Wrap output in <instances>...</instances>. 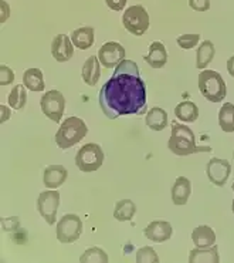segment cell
<instances>
[{"mask_svg": "<svg viewBox=\"0 0 234 263\" xmlns=\"http://www.w3.org/2000/svg\"><path fill=\"white\" fill-rule=\"evenodd\" d=\"M101 110L110 120L139 114L146 108V86L139 67L132 60H122L98 94Z\"/></svg>", "mask_w": 234, "mask_h": 263, "instance_id": "cell-1", "label": "cell"}, {"mask_svg": "<svg viewBox=\"0 0 234 263\" xmlns=\"http://www.w3.org/2000/svg\"><path fill=\"white\" fill-rule=\"evenodd\" d=\"M167 147L175 155L179 157H186L192 154L197 153H210V147H199L196 145V137L195 133L189 127H186L183 124L173 123L172 125V135L169 138Z\"/></svg>", "mask_w": 234, "mask_h": 263, "instance_id": "cell-2", "label": "cell"}, {"mask_svg": "<svg viewBox=\"0 0 234 263\" xmlns=\"http://www.w3.org/2000/svg\"><path fill=\"white\" fill-rule=\"evenodd\" d=\"M88 134L87 124L78 117H68L64 120L56 134V144L61 149H68L78 144Z\"/></svg>", "mask_w": 234, "mask_h": 263, "instance_id": "cell-3", "label": "cell"}, {"mask_svg": "<svg viewBox=\"0 0 234 263\" xmlns=\"http://www.w3.org/2000/svg\"><path fill=\"white\" fill-rule=\"evenodd\" d=\"M199 90L202 96L211 103H222L227 94L224 80L213 70H203L199 74Z\"/></svg>", "mask_w": 234, "mask_h": 263, "instance_id": "cell-4", "label": "cell"}, {"mask_svg": "<svg viewBox=\"0 0 234 263\" xmlns=\"http://www.w3.org/2000/svg\"><path fill=\"white\" fill-rule=\"evenodd\" d=\"M104 151L98 144L90 142L78 149L75 155V165L82 172L97 171L104 164Z\"/></svg>", "mask_w": 234, "mask_h": 263, "instance_id": "cell-5", "label": "cell"}, {"mask_svg": "<svg viewBox=\"0 0 234 263\" xmlns=\"http://www.w3.org/2000/svg\"><path fill=\"white\" fill-rule=\"evenodd\" d=\"M122 25L134 36H143L149 29V14L141 5L128 7L122 14Z\"/></svg>", "mask_w": 234, "mask_h": 263, "instance_id": "cell-6", "label": "cell"}, {"mask_svg": "<svg viewBox=\"0 0 234 263\" xmlns=\"http://www.w3.org/2000/svg\"><path fill=\"white\" fill-rule=\"evenodd\" d=\"M40 107L44 116L53 123H60L66 111V98L58 90H50L43 94L40 100Z\"/></svg>", "mask_w": 234, "mask_h": 263, "instance_id": "cell-7", "label": "cell"}, {"mask_svg": "<svg viewBox=\"0 0 234 263\" xmlns=\"http://www.w3.org/2000/svg\"><path fill=\"white\" fill-rule=\"evenodd\" d=\"M82 233V220L78 215L67 214L57 223V239L61 243H74Z\"/></svg>", "mask_w": 234, "mask_h": 263, "instance_id": "cell-8", "label": "cell"}, {"mask_svg": "<svg viewBox=\"0 0 234 263\" xmlns=\"http://www.w3.org/2000/svg\"><path fill=\"white\" fill-rule=\"evenodd\" d=\"M60 205V194L54 190L44 191L40 194L37 199V211L41 218L49 223L54 225L57 219V211Z\"/></svg>", "mask_w": 234, "mask_h": 263, "instance_id": "cell-9", "label": "cell"}, {"mask_svg": "<svg viewBox=\"0 0 234 263\" xmlns=\"http://www.w3.org/2000/svg\"><path fill=\"white\" fill-rule=\"evenodd\" d=\"M125 55H126V51L123 49V46L117 42L105 43L98 51L99 63L105 68H110V70L115 68L119 63L125 60Z\"/></svg>", "mask_w": 234, "mask_h": 263, "instance_id": "cell-10", "label": "cell"}, {"mask_svg": "<svg viewBox=\"0 0 234 263\" xmlns=\"http://www.w3.org/2000/svg\"><path fill=\"white\" fill-rule=\"evenodd\" d=\"M206 174L211 184L216 186H224L231 174V164L226 159L211 158L206 166Z\"/></svg>", "mask_w": 234, "mask_h": 263, "instance_id": "cell-11", "label": "cell"}, {"mask_svg": "<svg viewBox=\"0 0 234 263\" xmlns=\"http://www.w3.org/2000/svg\"><path fill=\"white\" fill-rule=\"evenodd\" d=\"M172 225L166 220H154L145 228V236L155 243H163L172 236Z\"/></svg>", "mask_w": 234, "mask_h": 263, "instance_id": "cell-12", "label": "cell"}, {"mask_svg": "<svg viewBox=\"0 0 234 263\" xmlns=\"http://www.w3.org/2000/svg\"><path fill=\"white\" fill-rule=\"evenodd\" d=\"M74 44L66 34H57L51 43V54L57 62L66 63L74 55Z\"/></svg>", "mask_w": 234, "mask_h": 263, "instance_id": "cell-13", "label": "cell"}, {"mask_svg": "<svg viewBox=\"0 0 234 263\" xmlns=\"http://www.w3.org/2000/svg\"><path fill=\"white\" fill-rule=\"evenodd\" d=\"M68 171L62 165H50L44 170L43 182L46 188L57 190L67 181Z\"/></svg>", "mask_w": 234, "mask_h": 263, "instance_id": "cell-14", "label": "cell"}, {"mask_svg": "<svg viewBox=\"0 0 234 263\" xmlns=\"http://www.w3.org/2000/svg\"><path fill=\"white\" fill-rule=\"evenodd\" d=\"M192 194V182L186 177H179L172 186V201L178 206H183Z\"/></svg>", "mask_w": 234, "mask_h": 263, "instance_id": "cell-15", "label": "cell"}, {"mask_svg": "<svg viewBox=\"0 0 234 263\" xmlns=\"http://www.w3.org/2000/svg\"><path fill=\"white\" fill-rule=\"evenodd\" d=\"M143 59L152 68H162L167 63L166 47L160 42H154L149 46V53L143 55Z\"/></svg>", "mask_w": 234, "mask_h": 263, "instance_id": "cell-16", "label": "cell"}, {"mask_svg": "<svg viewBox=\"0 0 234 263\" xmlns=\"http://www.w3.org/2000/svg\"><path fill=\"white\" fill-rule=\"evenodd\" d=\"M99 77H101V66L99 59L97 55H90L82 66V80L87 86H97Z\"/></svg>", "mask_w": 234, "mask_h": 263, "instance_id": "cell-17", "label": "cell"}, {"mask_svg": "<svg viewBox=\"0 0 234 263\" xmlns=\"http://www.w3.org/2000/svg\"><path fill=\"white\" fill-rule=\"evenodd\" d=\"M192 240L196 248H200V249L210 248L216 245V233L207 225H200L192 232Z\"/></svg>", "mask_w": 234, "mask_h": 263, "instance_id": "cell-18", "label": "cell"}, {"mask_svg": "<svg viewBox=\"0 0 234 263\" xmlns=\"http://www.w3.org/2000/svg\"><path fill=\"white\" fill-rule=\"evenodd\" d=\"M220 257H219V249L217 246L213 245L210 248H196L190 251L189 255V262L190 263H219Z\"/></svg>", "mask_w": 234, "mask_h": 263, "instance_id": "cell-19", "label": "cell"}, {"mask_svg": "<svg viewBox=\"0 0 234 263\" xmlns=\"http://www.w3.org/2000/svg\"><path fill=\"white\" fill-rule=\"evenodd\" d=\"M23 84L33 92H41L44 90V76L40 68H27L23 74Z\"/></svg>", "mask_w": 234, "mask_h": 263, "instance_id": "cell-20", "label": "cell"}, {"mask_svg": "<svg viewBox=\"0 0 234 263\" xmlns=\"http://www.w3.org/2000/svg\"><path fill=\"white\" fill-rule=\"evenodd\" d=\"M71 42L77 49L87 50L94 44L93 27H80L71 33Z\"/></svg>", "mask_w": 234, "mask_h": 263, "instance_id": "cell-21", "label": "cell"}, {"mask_svg": "<svg viewBox=\"0 0 234 263\" xmlns=\"http://www.w3.org/2000/svg\"><path fill=\"white\" fill-rule=\"evenodd\" d=\"M215 44L211 43L210 40H204L203 43L200 44V47H197L196 67L199 70H204L211 63V60L215 59Z\"/></svg>", "mask_w": 234, "mask_h": 263, "instance_id": "cell-22", "label": "cell"}, {"mask_svg": "<svg viewBox=\"0 0 234 263\" xmlns=\"http://www.w3.org/2000/svg\"><path fill=\"white\" fill-rule=\"evenodd\" d=\"M145 123H146L149 128L154 129V131L165 129L167 124L166 111L160 108V107H155L152 110H149L146 117H145Z\"/></svg>", "mask_w": 234, "mask_h": 263, "instance_id": "cell-23", "label": "cell"}, {"mask_svg": "<svg viewBox=\"0 0 234 263\" xmlns=\"http://www.w3.org/2000/svg\"><path fill=\"white\" fill-rule=\"evenodd\" d=\"M175 116L183 123H195L199 117V108L193 101H182L175 108Z\"/></svg>", "mask_w": 234, "mask_h": 263, "instance_id": "cell-24", "label": "cell"}, {"mask_svg": "<svg viewBox=\"0 0 234 263\" xmlns=\"http://www.w3.org/2000/svg\"><path fill=\"white\" fill-rule=\"evenodd\" d=\"M136 214L135 202L131 199H121L115 203L114 209V218L119 222H126L131 220Z\"/></svg>", "mask_w": 234, "mask_h": 263, "instance_id": "cell-25", "label": "cell"}, {"mask_svg": "<svg viewBox=\"0 0 234 263\" xmlns=\"http://www.w3.org/2000/svg\"><path fill=\"white\" fill-rule=\"evenodd\" d=\"M219 125L224 133H234V104H223L219 111Z\"/></svg>", "mask_w": 234, "mask_h": 263, "instance_id": "cell-26", "label": "cell"}, {"mask_svg": "<svg viewBox=\"0 0 234 263\" xmlns=\"http://www.w3.org/2000/svg\"><path fill=\"white\" fill-rule=\"evenodd\" d=\"M7 103L9 105L14 108V110H23L27 103V92H26L25 84H17L13 87V90L7 97Z\"/></svg>", "mask_w": 234, "mask_h": 263, "instance_id": "cell-27", "label": "cell"}, {"mask_svg": "<svg viewBox=\"0 0 234 263\" xmlns=\"http://www.w3.org/2000/svg\"><path fill=\"white\" fill-rule=\"evenodd\" d=\"M81 263H107L108 262V255L105 253L104 249L98 246L90 248L84 252V255L80 257Z\"/></svg>", "mask_w": 234, "mask_h": 263, "instance_id": "cell-28", "label": "cell"}, {"mask_svg": "<svg viewBox=\"0 0 234 263\" xmlns=\"http://www.w3.org/2000/svg\"><path fill=\"white\" fill-rule=\"evenodd\" d=\"M159 256L151 246H143L136 252V263H158Z\"/></svg>", "mask_w": 234, "mask_h": 263, "instance_id": "cell-29", "label": "cell"}, {"mask_svg": "<svg viewBox=\"0 0 234 263\" xmlns=\"http://www.w3.org/2000/svg\"><path fill=\"white\" fill-rule=\"evenodd\" d=\"M200 40V34H182L178 37V44L185 50H190L193 47H196L197 43Z\"/></svg>", "mask_w": 234, "mask_h": 263, "instance_id": "cell-30", "label": "cell"}, {"mask_svg": "<svg viewBox=\"0 0 234 263\" xmlns=\"http://www.w3.org/2000/svg\"><path fill=\"white\" fill-rule=\"evenodd\" d=\"M13 80H14V73L10 67H7L5 64L0 66V84L2 86H7V84H12Z\"/></svg>", "mask_w": 234, "mask_h": 263, "instance_id": "cell-31", "label": "cell"}, {"mask_svg": "<svg viewBox=\"0 0 234 263\" xmlns=\"http://www.w3.org/2000/svg\"><path fill=\"white\" fill-rule=\"evenodd\" d=\"M189 6L196 12H207L210 9V0H189Z\"/></svg>", "mask_w": 234, "mask_h": 263, "instance_id": "cell-32", "label": "cell"}, {"mask_svg": "<svg viewBox=\"0 0 234 263\" xmlns=\"http://www.w3.org/2000/svg\"><path fill=\"white\" fill-rule=\"evenodd\" d=\"M104 2L107 6L112 10H115V12H121L126 5V0H104Z\"/></svg>", "mask_w": 234, "mask_h": 263, "instance_id": "cell-33", "label": "cell"}, {"mask_svg": "<svg viewBox=\"0 0 234 263\" xmlns=\"http://www.w3.org/2000/svg\"><path fill=\"white\" fill-rule=\"evenodd\" d=\"M2 2V23H5L7 18H9V16H10V9H9V5H7L5 0H0Z\"/></svg>", "mask_w": 234, "mask_h": 263, "instance_id": "cell-34", "label": "cell"}, {"mask_svg": "<svg viewBox=\"0 0 234 263\" xmlns=\"http://www.w3.org/2000/svg\"><path fill=\"white\" fill-rule=\"evenodd\" d=\"M0 110H2V123H5V121H7V120L10 118L12 114H10V110L7 108L6 105H2Z\"/></svg>", "mask_w": 234, "mask_h": 263, "instance_id": "cell-35", "label": "cell"}, {"mask_svg": "<svg viewBox=\"0 0 234 263\" xmlns=\"http://www.w3.org/2000/svg\"><path fill=\"white\" fill-rule=\"evenodd\" d=\"M227 70L228 74H230L231 77H234V55H231L227 60Z\"/></svg>", "mask_w": 234, "mask_h": 263, "instance_id": "cell-36", "label": "cell"}, {"mask_svg": "<svg viewBox=\"0 0 234 263\" xmlns=\"http://www.w3.org/2000/svg\"><path fill=\"white\" fill-rule=\"evenodd\" d=\"M231 209H233V214H234V199H233V206H231Z\"/></svg>", "mask_w": 234, "mask_h": 263, "instance_id": "cell-37", "label": "cell"}, {"mask_svg": "<svg viewBox=\"0 0 234 263\" xmlns=\"http://www.w3.org/2000/svg\"><path fill=\"white\" fill-rule=\"evenodd\" d=\"M231 190H233V192H234V184L231 185Z\"/></svg>", "mask_w": 234, "mask_h": 263, "instance_id": "cell-38", "label": "cell"}]
</instances>
